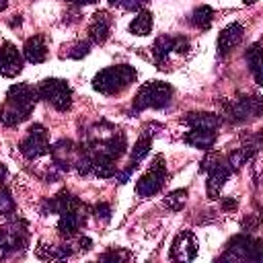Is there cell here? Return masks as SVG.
I'll use <instances>...</instances> for the list:
<instances>
[{
	"mask_svg": "<svg viewBox=\"0 0 263 263\" xmlns=\"http://www.w3.org/2000/svg\"><path fill=\"white\" fill-rule=\"evenodd\" d=\"M37 99H39V92L31 84H25V82L12 84L6 92L4 105L0 107V123L8 127L23 123L33 113Z\"/></svg>",
	"mask_w": 263,
	"mask_h": 263,
	"instance_id": "cell-1",
	"label": "cell"
},
{
	"mask_svg": "<svg viewBox=\"0 0 263 263\" xmlns=\"http://www.w3.org/2000/svg\"><path fill=\"white\" fill-rule=\"evenodd\" d=\"M136 78H138L136 68H132L127 64L109 66L92 78V88L99 90L101 95H117V92L125 90L132 82H136Z\"/></svg>",
	"mask_w": 263,
	"mask_h": 263,
	"instance_id": "cell-2",
	"label": "cell"
},
{
	"mask_svg": "<svg viewBox=\"0 0 263 263\" xmlns=\"http://www.w3.org/2000/svg\"><path fill=\"white\" fill-rule=\"evenodd\" d=\"M173 99V86L168 82L152 80L140 86V90L134 97V111H144V109H162L171 103Z\"/></svg>",
	"mask_w": 263,
	"mask_h": 263,
	"instance_id": "cell-3",
	"label": "cell"
},
{
	"mask_svg": "<svg viewBox=\"0 0 263 263\" xmlns=\"http://www.w3.org/2000/svg\"><path fill=\"white\" fill-rule=\"evenodd\" d=\"M261 261L263 259V247L261 240H255L247 234H236L228 240L226 253L220 257V261Z\"/></svg>",
	"mask_w": 263,
	"mask_h": 263,
	"instance_id": "cell-4",
	"label": "cell"
},
{
	"mask_svg": "<svg viewBox=\"0 0 263 263\" xmlns=\"http://www.w3.org/2000/svg\"><path fill=\"white\" fill-rule=\"evenodd\" d=\"M37 92L41 99H45L58 111H68L72 107V88L66 84V80L47 78L39 84Z\"/></svg>",
	"mask_w": 263,
	"mask_h": 263,
	"instance_id": "cell-5",
	"label": "cell"
},
{
	"mask_svg": "<svg viewBox=\"0 0 263 263\" xmlns=\"http://www.w3.org/2000/svg\"><path fill=\"white\" fill-rule=\"evenodd\" d=\"M166 183V162L162 156H156L154 162L150 164L148 173H144L138 183H136V193L140 197H150L154 193H158L162 189V185Z\"/></svg>",
	"mask_w": 263,
	"mask_h": 263,
	"instance_id": "cell-6",
	"label": "cell"
},
{
	"mask_svg": "<svg viewBox=\"0 0 263 263\" xmlns=\"http://www.w3.org/2000/svg\"><path fill=\"white\" fill-rule=\"evenodd\" d=\"M29 134L21 140L18 144V150L25 158L33 160V158H39L43 154L49 152V142H47V129L41 125V123H33L29 129Z\"/></svg>",
	"mask_w": 263,
	"mask_h": 263,
	"instance_id": "cell-7",
	"label": "cell"
},
{
	"mask_svg": "<svg viewBox=\"0 0 263 263\" xmlns=\"http://www.w3.org/2000/svg\"><path fill=\"white\" fill-rule=\"evenodd\" d=\"M27 238H29V232H27L25 220H12L0 228V249L4 253L23 251L27 247Z\"/></svg>",
	"mask_w": 263,
	"mask_h": 263,
	"instance_id": "cell-8",
	"label": "cell"
},
{
	"mask_svg": "<svg viewBox=\"0 0 263 263\" xmlns=\"http://www.w3.org/2000/svg\"><path fill=\"white\" fill-rule=\"evenodd\" d=\"M197 255V238L193 236L191 230H183L177 234L171 247V259L175 261H193Z\"/></svg>",
	"mask_w": 263,
	"mask_h": 263,
	"instance_id": "cell-9",
	"label": "cell"
},
{
	"mask_svg": "<svg viewBox=\"0 0 263 263\" xmlns=\"http://www.w3.org/2000/svg\"><path fill=\"white\" fill-rule=\"evenodd\" d=\"M23 70V55L12 43H4L0 47V74L6 78H14Z\"/></svg>",
	"mask_w": 263,
	"mask_h": 263,
	"instance_id": "cell-10",
	"label": "cell"
},
{
	"mask_svg": "<svg viewBox=\"0 0 263 263\" xmlns=\"http://www.w3.org/2000/svg\"><path fill=\"white\" fill-rule=\"evenodd\" d=\"M205 173H208V183H205L208 197H210V199H216V197L220 195L222 185H224V183H226V179L230 177L232 168L228 166V162H224V160L220 158V160H218L214 166H210Z\"/></svg>",
	"mask_w": 263,
	"mask_h": 263,
	"instance_id": "cell-11",
	"label": "cell"
},
{
	"mask_svg": "<svg viewBox=\"0 0 263 263\" xmlns=\"http://www.w3.org/2000/svg\"><path fill=\"white\" fill-rule=\"evenodd\" d=\"M228 113L234 121H245L247 117L261 115V97H240L236 103L228 105Z\"/></svg>",
	"mask_w": 263,
	"mask_h": 263,
	"instance_id": "cell-12",
	"label": "cell"
},
{
	"mask_svg": "<svg viewBox=\"0 0 263 263\" xmlns=\"http://www.w3.org/2000/svg\"><path fill=\"white\" fill-rule=\"evenodd\" d=\"M242 35H245V29H242L240 23H230L228 27H224L220 31V35H218V55L220 58L228 55L240 43Z\"/></svg>",
	"mask_w": 263,
	"mask_h": 263,
	"instance_id": "cell-13",
	"label": "cell"
},
{
	"mask_svg": "<svg viewBox=\"0 0 263 263\" xmlns=\"http://www.w3.org/2000/svg\"><path fill=\"white\" fill-rule=\"evenodd\" d=\"M51 158H53V166L60 171H70L72 166V154L76 152L74 142L72 140H58L53 146H49Z\"/></svg>",
	"mask_w": 263,
	"mask_h": 263,
	"instance_id": "cell-14",
	"label": "cell"
},
{
	"mask_svg": "<svg viewBox=\"0 0 263 263\" xmlns=\"http://www.w3.org/2000/svg\"><path fill=\"white\" fill-rule=\"evenodd\" d=\"M109 33H111V16L105 12V10H99L92 21H90V27H88V35L92 39V43H105L109 39Z\"/></svg>",
	"mask_w": 263,
	"mask_h": 263,
	"instance_id": "cell-15",
	"label": "cell"
},
{
	"mask_svg": "<svg viewBox=\"0 0 263 263\" xmlns=\"http://www.w3.org/2000/svg\"><path fill=\"white\" fill-rule=\"evenodd\" d=\"M23 55L27 62L31 64H41L47 58V45H45V37L43 35H33L25 41L23 45Z\"/></svg>",
	"mask_w": 263,
	"mask_h": 263,
	"instance_id": "cell-16",
	"label": "cell"
},
{
	"mask_svg": "<svg viewBox=\"0 0 263 263\" xmlns=\"http://www.w3.org/2000/svg\"><path fill=\"white\" fill-rule=\"evenodd\" d=\"M183 123H187L189 127H199V129H218L222 123V117L216 113H208V111H191L183 117Z\"/></svg>",
	"mask_w": 263,
	"mask_h": 263,
	"instance_id": "cell-17",
	"label": "cell"
},
{
	"mask_svg": "<svg viewBox=\"0 0 263 263\" xmlns=\"http://www.w3.org/2000/svg\"><path fill=\"white\" fill-rule=\"evenodd\" d=\"M84 224V218L80 216V210H70V212H62L60 214V222H58V232L66 238L74 236L80 226Z\"/></svg>",
	"mask_w": 263,
	"mask_h": 263,
	"instance_id": "cell-18",
	"label": "cell"
},
{
	"mask_svg": "<svg viewBox=\"0 0 263 263\" xmlns=\"http://www.w3.org/2000/svg\"><path fill=\"white\" fill-rule=\"evenodd\" d=\"M185 142L193 148H201V150H210L216 142V132L214 129H199V127H191L185 134Z\"/></svg>",
	"mask_w": 263,
	"mask_h": 263,
	"instance_id": "cell-19",
	"label": "cell"
},
{
	"mask_svg": "<svg viewBox=\"0 0 263 263\" xmlns=\"http://www.w3.org/2000/svg\"><path fill=\"white\" fill-rule=\"evenodd\" d=\"M150 146H152V138H150L148 134H144L142 138L136 140V144L132 146V156H129V166H127V171H134V168L138 166V162H140L144 156H148Z\"/></svg>",
	"mask_w": 263,
	"mask_h": 263,
	"instance_id": "cell-20",
	"label": "cell"
},
{
	"mask_svg": "<svg viewBox=\"0 0 263 263\" xmlns=\"http://www.w3.org/2000/svg\"><path fill=\"white\" fill-rule=\"evenodd\" d=\"M173 43H175V37H168V35H160V37H156V41L152 43V55H154L158 68H162L164 58L173 51Z\"/></svg>",
	"mask_w": 263,
	"mask_h": 263,
	"instance_id": "cell-21",
	"label": "cell"
},
{
	"mask_svg": "<svg viewBox=\"0 0 263 263\" xmlns=\"http://www.w3.org/2000/svg\"><path fill=\"white\" fill-rule=\"evenodd\" d=\"M247 64L257 80V84H263V78H261V43H253L249 49H247Z\"/></svg>",
	"mask_w": 263,
	"mask_h": 263,
	"instance_id": "cell-22",
	"label": "cell"
},
{
	"mask_svg": "<svg viewBox=\"0 0 263 263\" xmlns=\"http://www.w3.org/2000/svg\"><path fill=\"white\" fill-rule=\"evenodd\" d=\"M212 21H214V8L208 6V4L197 6L191 14V25L197 27V29H210Z\"/></svg>",
	"mask_w": 263,
	"mask_h": 263,
	"instance_id": "cell-23",
	"label": "cell"
},
{
	"mask_svg": "<svg viewBox=\"0 0 263 263\" xmlns=\"http://www.w3.org/2000/svg\"><path fill=\"white\" fill-rule=\"evenodd\" d=\"M129 31H132L134 35H138V37L148 35V33L152 31V12H150V10H142V12L132 21Z\"/></svg>",
	"mask_w": 263,
	"mask_h": 263,
	"instance_id": "cell-24",
	"label": "cell"
},
{
	"mask_svg": "<svg viewBox=\"0 0 263 263\" xmlns=\"http://www.w3.org/2000/svg\"><path fill=\"white\" fill-rule=\"evenodd\" d=\"M55 212L58 214H62V212H70V210H80L82 208V203H80V199L76 197V195H72L70 191H60L55 197Z\"/></svg>",
	"mask_w": 263,
	"mask_h": 263,
	"instance_id": "cell-25",
	"label": "cell"
},
{
	"mask_svg": "<svg viewBox=\"0 0 263 263\" xmlns=\"http://www.w3.org/2000/svg\"><path fill=\"white\" fill-rule=\"evenodd\" d=\"M37 255L41 257V259H68L70 255H72V249L70 247H66V245H62V247H47V245H39L37 247Z\"/></svg>",
	"mask_w": 263,
	"mask_h": 263,
	"instance_id": "cell-26",
	"label": "cell"
},
{
	"mask_svg": "<svg viewBox=\"0 0 263 263\" xmlns=\"http://www.w3.org/2000/svg\"><path fill=\"white\" fill-rule=\"evenodd\" d=\"M185 201H187V189H175V191H171L164 197L162 203H164V208H168L173 212H181L183 205H185Z\"/></svg>",
	"mask_w": 263,
	"mask_h": 263,
	"instance_id": "cell-27",
	"label": "cell"
},
{
	"mask_svg": "<svg viewBox=\"0 0 263 263\" xmlns=\"http://www.w3.org/2000/svg\"><path fill=\"white\" fill-rule=\"evenodd\" d=\"M14 199L10 197V193L6 191V189H2L0 191V216H10V214H14Z\"/></svg>",
	"mask_w": 263,
	"mask_h": 263,
	"instance_id": "cell-28",
	"label": "cell"
},
{
	"mask_svg": "<svg viewBox=\"0 0 263 263\" xmlns=\"http://www.w3.org/2000/svg\"><path fill=\"white\" fill-rule=\"evenodd\" d=\"M88 51H90V43L80 41V43H74V45L70 47V51H66V55H68V58H74V60H80V58H84Z\"/></svg>",
	"mask_w": 263,
	"mask_h": 263,
	"instance_id": "cell-29",
	"label": "cell"
},
{
	"mask_svg": "<svg viewBox=\"0 0 263 263\" xmlns=\"http://www.w3.org/2000/svg\"><path fill=\"white\" fill-rule=\"evenodd\" d=\"M92 214H95V218H99V220L107 222V220L111 218V205H109V203H105V201H99V203H95V205H92Z\"/></svg>",
	"mask_w": 263,
	"mask_h": 263,
	"instance_id": "cell-30",
	"label": "cell"
},
{
	"mask_svg": "<svg viewBox=\"0 0 263 263\" xmlns=\"http://www.w3.org/2000/svg\"><path fill=\"white\" fill-rule=\"evenodd\" d=\"M121 259H127V253L115 251V249H111V251H107V253L101 255V261H121Z\"/></svg>",
	"mask_w": 263,
	"mask_h": 263,
	"instance_id": "cell-31",
	"label": "cell"
},
{
	"mask_svg": "<svg viewBox=\"0 0 263 263\" xmlns=\"http://www.w3.org/2000/svg\"><path fill=\"white\" fill-rule=\"evenodd\" d=\"M189 39L187 37H177L175 39V43H173V49L177 51V53H187L189 51Z\"/></svg>",
	"mask_w": 263,
	"mask_h": 263,
	"instance_id": "cell-32",
	"label": "cell"
},
{
	"mask_svg": "<svg viewBox=\"0 0 263 263\" xmlns=\"http://www.w3.org/2000/svg\"><path fill=\"white\" fill-rule=\"evenodd\" d=\"M238 208V201L234 197H224L222 199V210H236Z\"/></svg>",
	"mask_w": 263,
	"mask_h": 263,
	"instance_id": "cell-33",
	"label": "cell"
},
{
	"mask_svg": "<svg viewBox=\"0 0 263 263\" xmlns=\"http://www.w3.org/2000/svg\"><path fill=\"white\" fill-rule=\"evenodd\" d=\"M78 247H80V251H88V249L92 247V240H90L88 236H80V238H78Z\"/></svg>",
	"mask_w": 263,
	"mask_h": 263,
	"instance_id": "cell-34",
	"label": "cell"
},
{
	"mask_svg": "<svg viewBox=\"0 0 263 263\" xmlns=\"http://www.w3.org/2000/svg\"><path fill=\"white\" fill-rule=\"evenodd\" d=\"M6 175H8V168H6V164L0 162V185L6 181Z\"/></svg>",
	"mask_w": 263,
	"mask_h": 263,
	"instance_id": "cell-35",
	"label": "cell"
},
{
	"mask_svg": "<svg viewBox=\"0 0 263 263\" xmlns=\"http://www.w3.org/2000/svg\"><path fill=\"white\" fill-rule=\"evenodd\" d=\"M242 226H245V228H253V226H257V220H255V218H253V220H245Z\"/></svg>",
	"mask_w": 263,
	"mask_h": 263,
	"instance_id": "cell-36",
	"label": "cell"
},
{
	"mask_svg": "<svg viewBox=\"0 0 263 263\" xmlns=\"http://www.w3.org/2000/svg\"><path fill=\"white\" fill-rule=\"evenodd\" d=\"M68 2H72V4H90L95 0H68Z\"/></svg>",
	"mask_w": 263,
	"mask_h": 263,
	"instance_id": "cell-37",
	"label": "cell"
},
{
	"mask_svg": "<svg viewBox=\"0 0 263 263\" xmlns=\"http://www.w3.org/2000/svg\"><path fill=\"white\" fill-rule=\"evenodd\" d=\"M18 25H21V16L16 14V18H12V21H10V27H18Z\"/></svg>",
	"mask_w": 263,
	"mask_h": 263,
	"instance_id": "cell-38",
	"label": "cell"
},
{
	"mask_svg": "<svg viewBox=\"0 0 263 263\" xmlns=\"http://www.w3.org/2000/svg\"><path fill=\"white\" fill-rule=\"evenodd\" d=\"M6 6H8V0H0V10H6Z\"/></svg>",
	"mask_w": 263,
	"mask_h": 263,
	"instance_id": "cell-39",
	"label": "cell"
},
{
	"mask_svg": "<svg viewBox=\"0 0 263 263\" xmlns=\"http://www.w3.org/2000/svg\"><path fill=\"white\" fill-rule=\"evenodd\" d=\"M109 2H111V4H115V6H121V2H123V0H109Z\"/></svg>",
	"mask_w": 263,
	"mask_h": 263,
	"instance_id": "cell-40",
	"label": "cell"
},
{
	"mask_svg": "<svg viewBox=\"0 0 263 263\" xmlns=\"http://www.w3.org/2000/svg\"><path fill=\"white\" fill-rule=\"evenodd\" d=\"M253 2H255V0H245V4H253Z\"/></svg>",
	"mask_w": 263,
	"mask_h": 263,
	"instance_id": "cell-41",
	"label": "cell"
}]
</instances>
